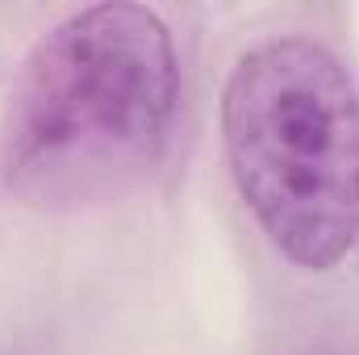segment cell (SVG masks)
I'll list each match as a JSON object with an SVG mask.
<instances>
[{"label":"cell","mask_w":359,"mask_h":355,"mask_svg":"<svg viewBox=\"0 0 359 355\" xmlns=\"http://www.w3.org/2000/svg\"><path fill=\"white\" fill-rule=\"evenodd\" d=\"M180 117V55L147 4H88L50 25L8 96L0 172L50 213L109 205L155 176Z\"/></svg>","instance_id":"6da1fadb"},{"label":"cell","mask_w":359,"mask_h":355,"mask_svg":"<svg viewBox=\"0 0 359 355\" xmlns=\"http://www.w3.org/2000/svg\"><path fill=\"white\" fill-rule=\"evenodd\" d=\"M230 176L268 234L301 272H330L359 234V88L318 38L251 42L222 92Z\"/></svg>","instance_id":"7a4b0ae2"}]
</instances>
